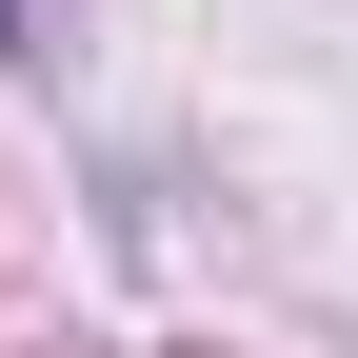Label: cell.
I'll use <instances>...</instances> for the list:
<instances>
[{"instance_id":"1","label":"cell","mask_w":358,"mask_h":358,"mask_svg":"<svg viewBox=\"0 0 358 358\" xmlns=\"http://www.w3.org/2000/svg\"><path fill=\"white\" fill-rule=\"evenodd\" d=\"M0 40H20V0H0Z\"/></svg>"}]
</instances>
